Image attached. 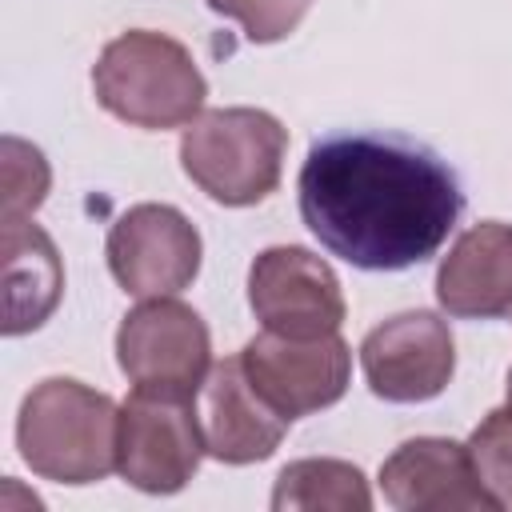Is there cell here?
<instances>
[{"label":"cell","instance_id":"cell-1","mask_svg":"<svg viewBox=\"0 0 512 512\" xmlns=\"http://www.w3.org/2000/svg\"><path fill=\"white\" fill-rule=\"evenodd\" d=\"M296 192L308 232L364 272L424 264L464 212L460 180L432 148L380 132L316 140Z\"/></svg>","mask_w":512,"mask_h":512},{"label":"cell","instance_id":"cell-2","mask_svg":"<svg viewBox=\"0 0 512 512\" xmlns=\"http://www.w3.org/2000/svg\"><path fill=\"white\" fill-rule=\"evenodd\" d=\"M120 404L72 376L40 380L16 416V448L40 480L96 484L116 468Z\"/></svg>","mask_w":512,"mask_h":512},{"label":"cell","instance_id":"cell-3","mask_svg":"<svg viewBox=\"0 0 512 512\" xmlns=\"http://www.w3.org/2000/svg\"><path fill=\"white\" fill-rule=\"evenodd\" d=\"M92 92L116 120L164 132L184 128L200 116L208 84L180 40L132 28L104 44L100 60L92 64Z\"/></svg>","mask_w":512,"mask_h":512},{"label":"cell","instance_id":"cell-4","mask_svg":"<svg viewBox=\"0 0 512 512\" xmlns=\"http://www.w3.org/2000/svg\"><path fill=\"white\" fill-rule=\"evenodd\" d=\"M288 128L264 108H208L180 136L184 176L224 208L260 204L280 184Z\"/></svg>","mask_w":512,"mask_h":512},{"label":"cell","instance_id":"cell-5","mask_svg":"<svg viewBox=\"0 0 512 512\" xmlns=\"http://www.w3.org/2000/svg\"><path fill=\"white\" fill-rule=\"evenodd\" d=\"M116 364L140 392L200 396L212 372V336L196 308L176 296L136 304L116 328Z\"/></svg>","mask_w":512,"mask_h":512},{"label":"cell","instance_id":"cell-6","mask_svg":"<svg viewBox=\"0 0 512 512\" xmlns=\"http://www.w3.org/2000/svg\"><path fill=\"white\" fill-rule=\"evenodd\" d=\"M204 428L196 396H160L140 392L120 404V432H116V472L152 496L180 492L204 456Z\"/></svg>","mask_w":512,"mask_h":512},{"label":"cell","instance_id":"cell-7","mask_svg":"<svg viewBox=\"0 0 512 512\" xmlns=\"http://www.w3.org/2000/svg\"><path fill=\"white\" fill-rule=\"evenodd\" d=\"M240 364L252 388L284 420H300L308 412L336 404L348 392V376H352V352L340 340V332L280 336L264 328L240 348Z\"/></svg>","mask_w":512,"mask_h":512},{"label":"cell","instance_id":"cell-8","mask_svg":"<svg viewBox=\"0 0 512 512\" xmlns=\"http://www.w3.org/2000/svg\"><path fill=\"white\" fill-rule=\"evenodd\" d=\"M200 232L172 204H136L108 228V268L128 296H176L200 272Z\"/></svg>","mask_w":512,"mask_h":512},{"label":"cell","instance_id":"cell-9","mask_svg":"<svg viewBox=\"0 0 512 512\" xmlns=\"http://www.w3.org/2000/svg\"><path fill=\"white\" fill-rule=\"evenodd\" d=\"M248 304L268 332L328 336L344 324V292L336 272L308 248H264L248 268Z\"/></svg>","mask_w":512,"mask_h":512},{"label":"cell","instance_id":"cell-10","mask_svg":"<svg viewBox=\"0 0 512 512\" xmlns=\"http://www.w3.org/2000/svg\"><path fill=\"white\" fill-rule=\"evenodd\" d=\"M360 368L372 396L388 404H420L448 388L456 372V340L436 312H400L376 324L360 344Z\"/></svg>","mask_w":512,"mask_h":512},{"label":"cell","instance_id":"cell-11","mask_svg":"<svg viewBox=\"0 0 512 512\" xmlns=\"http://www.w3.org/2000/svg\"><path fill=\"white\" fill-rule=\"evenodd\" d=\"M384 500L400 512H496L500 504L480 484L468 444L444 436L404 440L380 464Z\"/></svg>","mask_w":512,"mask_h":512},{"label":"cell","instance_id":"cell-12","mask_svg":"<svg viewBox=\"0 0 512 512\" xmlns=\"http://www.w3.org/2000/svg\"><path fill=\"white\" fill-rule=\"evenodd\" d=\"M200 428H204V448L208 456L224 464H256L268 460L288 424L248 380L240 356L216 360L204 388H200Z\"/></svg>","mask_w":512,"mask_h":512},{"label":"cell","instance_id":"cell-13","mask_svg":"<svg viewBox=\"0 0 512 512\" xmlns=\"http://www.w3.org/2000/svg\"><path fill=\"white\" fill-rule=\"evenodd\" d=\"M436 300L460 320H496L512 312V224L484 220L460 232L436 272Z\"/></svg>","mask_w":512,"mask_h":512},{"label":"cell","instance_id":"cell-14","mask_svg":"<svg viewBox=\"0 0 512 512\" xmlns=\"http://www.w3.org/2000/svg\"><path fill=\"white\" fill-rule=\"evenodd\" d=\"M4 224V332L40 328L64 292V264L52 236L28 216H0Z\"/></svg>","mask_w":512,"mask_h":512},{"label":"cell","instance_id":"cell-15","mask_svg":"<svg viewBox=\"0 0 512 512\" xmlns=\"http://www.w3.org/2000/svg\"><path fill=\"white\" fill-rule=\"evenodd\" d=\"M272 508L276 512H368L372 492L368 480L356 464L348 460H328V456H308L292 460L272 488Z\"/></svg>","mask_w":512,"mask_h":512},{"label":"cell","instance_id":"cell-16","mask_svg":"<svg viewBox=\"0 0 512 512\" xmlns=\"http://www.w3.org/2000/svg\"><path fill=\"white\" fill-rule=\"evenodd\" d=\"M468 456L480 484L500 508H512V400L492 408L468 436Z\"/></svg>","mask_w":512,"mask_h":512},{"label":"cell","instance_id":"cell-17","mask_svg":"<svg viewBox=\"0 0 512 512\" xmlns=\"http://www.w3.org/2000/svg\"><path fill=\"white\" fill-rule=\"evenodd\" d=\"M4 204H0V216H32L44 196H48V184H52V172H48V160L40 148H32L28 140L20 136H4Z\"/></svg>","mask_w":512,"mask_h":512},{"label":"cell","instance_id":"cell-18","mask_svg":"<svg viewBox=\"0 0 512 512\" xmlns=\"http://www.w3.org/2000/svg\"><path fill=\"white\" fill-rule=\"evenodd\" d=\"M208 8L236 20L252 44H276L300 28L312 0H208Z\"/></svg>","mask_w":512,"mask_h":512},{"label":"cell","instance_id":"cell-19","mask_svg":"<svg viewBox=\"0 0 512 512\" xmlns=\"http://www.w3.org/2000/svg\"><path fill=\"white\" fill-rule=\"evenodd\" d=\"M508 400H512V368H508Z\"/></svg>","mask_w":512,"mask_h":512},{"label":"cell","instance_id":"cell-20","mask_svg":"<svg viewBox=\"0 0 512 512\" xmlns=\"http://www.w3.org/2000/svg\"><path fill=\"white\" fill-rule=\"evenodd\" d=\"M508 320H512V312H508Z\"/></svg>","mask_w":512,"mask_h":512}]
</instances>
